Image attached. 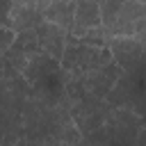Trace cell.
I'll return each instance as SVG.
<instances>
[{
    "mask_svg": "<svg viewBox=\"0 0 146 146\" xmlns=\"http://www.w3.org/2000/svg\"><path fill=\"white\" fill-rule=\"evenodd\" d=\"M41 14L46 21L64 27L66 32L73 27L75 18V0H36Z\"/></svg>",
    "mask_w": 146,
    "mask_h": 146,
    "instance_id": "obj_8",
    "label": "cell"
},
{
    "mask_svg": "<svg viewBox=\"0 0 146 146\" xmlns=\"http://www.w3.org/2000/svg\"><path fill=\"white\" fill-rule=\"evenodd\" d=\"M100 25H103V16H100L98 0H75V18L68 32L75 36H82L89 30H96Z\"/></svg>",
    "mask_w": 146,
    "mask_h": 146,
    "instance_id": "obj_5",
    "label": "cell"
},
{
    "mask_svg": "<svg viewBox=\"0 0 146 146\" xmlns=\"http://www.w3.org/2000/svg\"><path fill=\"white\" fill-rule=\"evenodd\" d=\"M36 36H39V43H41V50L52 55L55 59H62L64 55V48H66V30L50 23V21H41L36 27H34Z\"/></svg>",
    "mask_w": 146,
    "mask_h": 146,
    "instance_id": "obj_7",
    "label": "cell"
},
{
    "mask_svg": "<svg viewBox=\"0 0 146 146\" xmlns=\"http://www.w3.org/2000/svg\"><path fill=\"white\" fill-rule=\"evenodd\" d=\"M139 2H144V5H146V0H139Z\"/></svg>",
    "mask_w": 146,
    "mask_h": 146,
    "instance_id": "obj_11",
    "label": "cell"
},
{
    "mask_svg": "<svg viewBox=\"0 0 146 146\" xmlns=\"http://www.w3.org/2000/svg\"><path fill=\"white\" fill-rule=\"evenodd\" d=\"M112 52L107 46H96V43H84L75 34H66V48L59 59L62 71L68 75H84L91 71H98L112 62Z\"/></svg>",
    "mask_w": 146,
    "mask_h": 146,
    "instance_id": "obj_1",
    "label": "cell"
},
{
    "mask_svg": "<svg viewBox=\"0 0 146 146\" xmlns=\"http://www.w3.org/2000/svg\"><path fill=\"white\" fill-rule=\"evenodd\" d=\"M11 5H14V0H0V25H7V27H9Z\"/></svg>",
    "mask_w": 146,
    "mask_h": 146,
    "instance_id": "obj_10",
    "label": "cell"
},
{
    "mask_svg": "<svg viewBox=\"0 0 146 146\" xmlns=\"http://www.w3.org/2000/svg\"><path fill=\"white\" fill-rule=\"evenodd\" d=\"M112 107L114 105H110L107 98H98L91 94H82L78 98H71V116H73V123L78 125V130L82 132V139L89 132L103 128Z\"/></svg>",
    "mask_w": 146,
    "mask_h": 146,
    "instance_id": "obj_2",
    "label": "cell"
},
{
    "mask_svg": "<svg viewBox=\"0 0 146 146\" xmlns=\"http://www.w3.org/2000/svg\"><path fill=\"white\" fill-rule=\"evenodd\" d=\"M107 48H110L114 62L123 71H130L146 59V46L139 41L137 34H132V36H107Z\"/></svg>",
    "mask_w": 146,
    "mask_h": 146,
    "instance_id": "obj_4",
    "label": "cell"
},
{
    "mask_svg": "<svg viewBox=\"0 0 146 146\" xmlns=\"http://www.w3.org/2000/svg\"><path fill=\"white\" fill-rule=\"evenodd\" d=\"M146 123V119L130 110V107H112L107 121L103 123L107 144L116 141V144H137V135L141 130V125Z\"/></svg>",
    "mask_w": 146,
    "mask_h": 146,
    "instance_id": "obj_3",
    "label": "cell"
},
{
    "mask_svg": "<svg viewBox=\"0 0 146 146\" xmlns=\"http://www.w3.org/2000/svg\"><path fill=\"white\" fill-rule=\"evenodd\" d=\"M41 21H46V18H43L36 0H14L11 14H9V27L11 30H16V32L32 30Z\"/></svg>",
    "mask_w": 146,
    "mask_h": 146,
    "instance_id": "obj_6",
    "label": "cell"
},
{
    "mask_svg": "<svg viewBox=\"0 0 146 146\" xmlns=\"http://www.w3.org/2000/svg\"><path fill=\"white\" fill-rule=\"evenodd\" d=\"M100 5V16H103V27H110L114 23V18L119 16L121 7L125 5V0H98Z\"/></svg>",
    "mask_w": 146,
    "mask_h": 146,
    "instance_id": "obj_9",
    "label": "cell"
}]
</instances>
